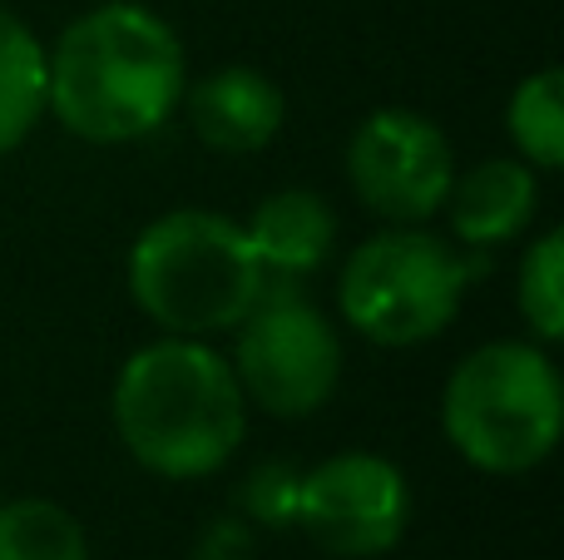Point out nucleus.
Returning a JSON list of instances; mask_svg holds the SVG:
<instances>
[{
  "label": "nucleus",
  "instance_id": "20e7f679",
  "mask_svg": "<svg viewBox=\"0 0 564 560\" xmlns=\"http://www.w3.org/2000/svg\"><path fill=\"white\" fill-rule=\"evenodd\" d=\"M441 427L476 472H535L564 432V387L550 353L525 337H500L466 353L441 392Z\"/></svg>",
  "mask_w": 564,
  "mask_h": 560
},
{
  "label": "nucleus",
  "instance_id": "f03ea898",
  "mask_svg": "<svg viewBox=\"0 0 564 560\" xmlns=\"http://www.w3.org/2000/svg\"><path fill=\"white\" fill-rule=\"evenodd\" d=\"M119 446L164 482L224 472L248 437V397L208 337H154L134 347L109 392Z\"/></svg>",
  "mask_w": 564,
  "mask_h": 560
},
{
  "label": "nucleus",
  "instance_id": "f3484780",
  "mask_svg": "<svg viewBox=\"0 0 564 560\" xmlns=\"http://www.w3.org/2000/svg\"><path fill=\"white\" fill-rule=\"evenodd\" d=\"M194 560H253V531L238 516L214 521L194 546Z\"/></svg>",
  "mask_w": 564,
  "mask_h": 560
},
{
  "label": "nucleus",
  "instance_id": "dca6fc26",
  "mask_svg": "<svg viewBox=\"0 0 564 560\" xmlns=\"http://www.w3.org/2000/svg\"><path fill=\"white\" fill-rule=\"evenodd\" d=\"M297 482H302L297 466L263 462L238 486V506H243L248 521H258V526H292L297 521Z\"/></svg>",
  "mask_w": 564,
  "mask_h": 560
},
{
  "label": "nucleus",
  "instance_id": "9d476101",
  "mask_svg": "<svg viewBox=\"0 0 564 560\" xmlns=\"http://www.w3.org/2000/svg\"><path fill=\"white\" fill-rule=\"evenodd\" d=\"M446 224L460 248H500L530 228L540 208V174L520 154H496L470 164L446 189Z\"/></svg>",
  "mask_w": 564,
  "mask_h": 560
},
{
  "label": "nucleus",
  "instance_id": "f8f14e48",
  "mask_svg": "<svg viewBox=\"0 0 564 560\" xmlns=\"http://www.w3.org/2000/svg\"><path fill=\"white\" fill-rule=\"evenodd\" d=\"M45 119V40L0 6V154L20 149Z\"/></svg>",
  "mask_w": 564,
  "mask_h": 560
},
{
  "label": "nucleus",
  "instance_id": "9b49d317",
  "mask_svg": "<svg viewBox=\"0 0 564 560\" xmlns=\"http://www.w3.org/2000/svg\"><path fill=\"white\" fill-rule=\"evenodd\" d=\"M268 278H307L337 244V214L317 189H278L243 224Z\"/></svg>",
  "mask_w": 564,
  "mask_h": 560
},
{
  "label": "nucleus",
  "instance_id": "1a4fd4ad",
  "mask_svg": "<svg viewBox=\"0 0 564 560\" xmlns=\"http://www.w3.org/2000/svg\"><path fill=\"white\" fill-rule=\"evenodd\" d=\"M178 105H188V125H194L198 144L228 159L263 154L288 125V95L278 89L273 75L253 65H224L194 79V85H184Z\"/></svg>",
  "mask_w": 564,
  "mask_h": 560
},
{
  "label": "nucleus",
  "instance_id": "39448f33",
  "mask_svg": "<svg viewBox=\"0 0 564 560\" xmlns=\"http://www.w3.org/2000/svg\"><path fill=\"white\" fill-rule=\"evenodd\" d=\"M476 263L460 244L421 224H391L347 254L337 273V313L377 347H416L456 323Z\"/></svg>",
  "mask_w": 564,
  "mask_h": 560
},
{
  "label": "nucleus",
  "instance_id": "0eeeda50",
  "mask_svg": "<svg viewBox=\"0 0 564 560\" xmlns=\"http://www.w3.org/2000/svg\"><path fill=\"white\" fill-rule=\"evenodd\" d=\"M456 179L446 129L416 109H371L347 139V184L367 214L387 224H426Z\"/></svg>",
  "mask_w": 564,
  "mask_h": 560
},
{
  "label": "nucleus",
  "instance_id": "4468645a",
  "mask_svg": "<svg viewBox=\"0 0 564 560\" xmlns=\"http://www.w3.org/2000/svg\"><path fill=\"white\" fill-rule=\"evenodd\" d=\"M0 560H89V536L59 502H0Z\"/></svg>",
  "mask_w": 564,
  "mask_h": 560
},
{
  "label": "nucleus",
  "instance_id": "7ed1b4c3",
  "mask_svg": "<svg viewBox=\"0 0 564 560\" xmlns=\"http://www.w3.org/2000/svg\"><path fill=\"white\" fill-rule=\"evenodd\" d=\"M129 298L169 337L234 333L268 273L243 224L208 208H169L129 244Z\"/></svg>",
  "mask_w": 564,
  "mask_h": 560
},
{
  "label": "nucleus",
  "instance_id": "6e6552de",
  "mask_svg": "<svg viewBox=\"0 0 564 560\" xmlns=\"http://www.w3.org/2000/svg\"><path fill=\"white\" fill-rule=\"evenodd\" d=\"M297 526L337 560H371L397 551L411 526V486L391 456L337 452L302 472Z\"/></svg>",
  "mask_w": 564,
  "mask_h": 560
},
{
  "label": "nucleus",
  "instance_id": "423d86ee",
  "mask_svg": "<svg viewBox=\"0 0 564 560\" xmlns=\"http://www.w3.org/2000/svg\"><path fill=\"white\" fill-rule=\"evenodd\" d=\"M234 377L253 407L268 417H312L332 402L341 383V337L312 298L268 278L263 298L234 327Z\"/></svg>",
  "mask_w": 564,
  "mask_h": 560
},
{
  "label": "nucleus",
  "instance_id": "2eb2a0df",
  "mask_svg": "<svg viewBox=\"0 0 564 560\" xmlns=\"http://www.w3.org/2000/svg\"><path fill=\"white\" fill-rule=\"evenodd\" d=\"M516 308L540 347L564 337V234L550 228L525 248L516 273Z\"/></svg>",
  "mask_w": 564,
  "mask_h": 560
},
{
  "label": "nucleus",
  "instance_id": "ddd939ff",
  "mask_svg": "<svg viewBox=\"0 0 564 560\" xmlns=\"http://www.w3.org/2000/svg\"><path fill=\"white\" fill-rule=\"evenodd\" d=\"M506 134L535 174L564 169V69L545 65L510 89Z\"/></svg>",
  "mask_w": 564,
  "mask_h": 560
},
{
  "label": "nucleus",
  "instance_id": "f257e3e1",
  "mask_svg": "<svg viewBox=\"0 0 564 560\" xmlns=\"http://www.w3.org/2000/svg\"><path fill=\"white\" fill-rule=\"evenodd\" d=\"M188 85L184 45L159 10L105 0L45 50V109L85 144H134L169 125Z\"/></svg>",
  "mask_w": 564,
  "mask_h": 560
}]
</instances>
